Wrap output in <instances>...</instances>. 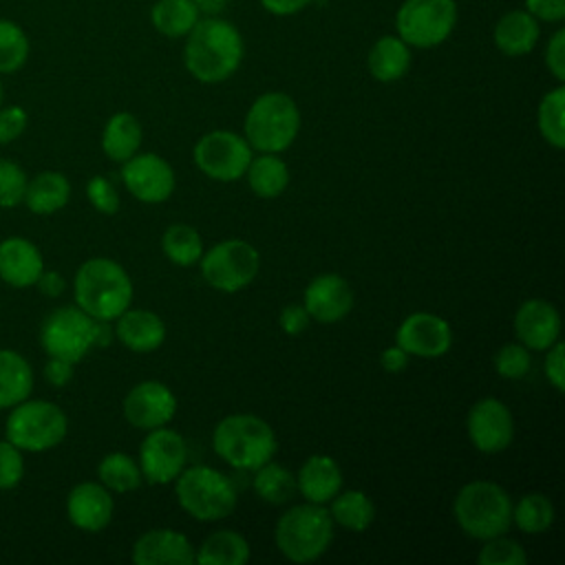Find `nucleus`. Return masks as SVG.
I'll return each instance as SVG.
<instances>
[{
    "mask_svg": "<svg viewBox=\"0 0 565 565\" xmlns=\"http://www.w3.org/2000/svg\"><path fill=\"white\" fill-rule=\"evenodd\" d=\"M241 60L243 38L238 29L223 18H199L183 49L188 73L203 84H218L236 73Z\"/></svg>",
    "mask_w": 565,
    "mask_h": 565,
    "instance_id": "obj_1",
    "label": "nucleus"
},
{
    "mask_svg": "<svg viewBox=\"0 0 565 565\" xmlns=\"http://www.w3.org/2000/svg\"><path fill=\"white\" fill-rule=\"evenodd\" d=\"M132 280L124 265L95 256L84 260L73 278L75 305L93 320L113 322L132 302Z\"/></svg>",
    "mask_w": 565,
    "mask_h": 565,
    "instance_id": "obj_2",
    "label": "nucleus"
},
{
    "mask_svg": "<svg viewBox=\"0 0 565 565\" xmlns=\"http://www.w3.org/2000/svg\"><path fill=\"white\" fill-rule=\"evenodd\" d=\"M214 452L236 470H256L278 450L274 428L258 415H225L212 430Z\"/></svg>",
    "mask_w": 565,
    "mask_h": 565,
    "instance_id": "obj_3",
    "label": "nucleus"
},
{
    "mask_svg": "<svg viewBox=\"0 0 565 565\" xmlns=\"http://www.w3.org/2000/svg\"><path fill=\"white\" fill-rule=\"evenodd\" d=\"M452 516L466 536L488 541L512 527V497L499 483L477 479L455 494Z\"/></svg>",
    "mask_w": 565,
    "mask_h": 565,
    "instance_id": "obj_4",
    "label": "nucleus"
},
{
    "mask_svg": "<svg viewBox=\"0 0 565 565\" xmlns=\"http://www.w3.org/2000/svg\"><path fill=\"white\" fill-rule=\"evenodd\" d=\"M333 519L320 503H298L285 510L274 527L278 552L291 563L318 561L333 541Z\"/></svg>",
    "mask_w": 565,
    "mask_h": 565,
    "instance_id": "obj_5",
    "label": "nucleus"
},
{
    "mask_svg": "<svg viewBox=\"0 0 565 565\" xmlns=\"http://www.w3.org/2000/svg\"><path fill=\"white\" fill-rule=\"evenodd\" d=\"M174 497L185 514L203 523L227 519L238 501L234 483L221 470L205 463L185 466L179 472Z\"/></svg>",
    "mask_w": 565,
    "mask_h": 565,
    "instance_id": "obj_6",
    "label": "nucleus"
},
{
    "mask_svg": "<svg viewBox=\"0 0 565 565\" xmlns=\"http://www.w3.org/2000/svg\"><path fill=\"white\" fill-rule=\"evenodd\" d=\"M300 130V110L296 102L278 90L258 95L243 124V137L258 152H282L287 150Z\"/></svg>",
    "mask_w": 565,
    "mask_h": 565,
    "instance_id": "obj_7",
    "label": "nucleus"
},
{
    "mask_svg": "<svg viewBox=\"0 0 565 565\" xmlns=\"http://www.w3.org/2000/svg\"><path fill=\"white\" fill-rule=\"evenodd\" d=\"M68 433V417L51 399H22L9 408L4 422V439L22 452H46L64 441Z\"/></svg>",
    "mask_w": 565,
    "mask_h": 565,
    "instance_id": "obj_8",
    "label": "nucleus"
},
{
    "mask_svg": "<svg viewBox=\"0 0 565 565\" xmlns=\"http://www.w3.org/2000/svg\"><path fill=\"white\" fill-rule=\"evenodd\" d=\"M199 267L210 287L234 294L245 289L256 278L260 256L252 243L243 238H225L203 252Z\"/></svg>",
    "mask_w": 565,
    "mask_h": 565,
    "instance_id": "obj_9",
    "label": "nucleus"
},
{
    "mask_svg": "<svg viewBox=\"0 0 565 565\" xmlns=\"http://www.w3.org/2000/svg\"><path fill=\"white\" fill-rule=\"evenodd\" d=\"M457 24L455 0H404L395 15L397 35L415 49L439 46Z\"/></svg>",
    "mask_w": 565,
    "mask_h": 565,
    "instance_id": "obj_10",
    "label": "nucleus"
},
{
    "mask_svg": "<svg viewBox=\"0 0 565 565\" xmlns=\"http://www.w3.org/2000/svg\"><path fill=\"white\" fill-rule=\"evenodd\" d=\"M95 320L77 305H64L46 313L40 327V344L49 358H62L73 364L93 349Z\"/></svg>",
    "mask_w": 565,
    "mask_h": 565,
    "instance_id": "obj_11",
    "label": "nucleus"
},
{
    "mask_svg": "<svg viewBox=\"0 0 565 565\" xmlns=\"http://www.w3.org/2000/svg\"><path fill=\"white\" fill-rule=\"evenodd\" d=\"M252 146L247 139L232 130H212L205 132L192 150L196 168L221 183L238 181L245 177V170L252 161Z\"/></svg>",
    "mask_w": 565,
    "mask_h": 565,
    "instance_id": "obj_12",
    "label": "nucleus"
},
{
    "mask_svg": "<svg viewBox=\"0 0 565 565\" xmlns=\"http://www.w3.org/2000/svg\"><path fill=\"white\" fill-rule=\"evenodd\" d=\"M188 461V446L181 433L159 426L148 430L146 439L139 446V468L143 481L152 486L172 483L179 472L185 468Z\"/></svg>",
    "mask_w": 565,
    "mask_h": 565,
    "instance_id": "obj_13",
    "label": "nucleus"
},
{
    "mask_svg": "<svg viewBox=\"0 0 565 565\" xmlns=\"http://www.w3.org/2000/svg\"><path fill=\"white\" fill-rule=\"evenodd\" d=\"M121 181L141 203H163L177 185L172 166L154 152H137L126 159L121 163Z\"/></svg>",
    "mask_w": 565,
    "mask_h": 565,
    "instance_id": "obj_14",
    "label": "nucleus"
},
{
    "mask_svg": "<svg viewBox=\"0 0 565 565\" xmlns=\"http://www.w3.org/2000/svg\"><path fill=\"white\" fill-rule=\"evenodd\" d=\"M466 430L470 444L479 452H501L514 439L512 411L497 397H483L470 406L466 417Z\"/></svg>",
    "mask_w": 565,
    "mask_h": 565,
    "instance_id": "obj_15",
    "label": "nucleus"
},
{
    "mask_svg": "<svg viewBox=\"0 0 565 565\" xmlns=\"http://www.w3.org/2000/svg\"><path fill=\"white\" fill-rule=\"evenodd\" d=\"M121 411L132 428L152 430L172 422L177 415V395L163 382L143 380L126 393Z\"/></svg>",
    "mask_w": 565,
    "mask_h": 565,
    "instance_id": "obj_16",
    "label": "nucleus"
},
{
    "mask_svg": "<svg viewBox=\"0 0 565 565\" xmlns=\"http://www.w3.org/2000/svg\"><path fill=\"white\" fill-rule=\"evenodd\" d=\"M395 344L402 347L411 358H441L452 347V329L448 320L437 313L415 311L399 322Z\"/></svg>",
    "mask_w": 565,
    "mask_h": 565,
    "instance_id": "obj_17",
    "label": "nucleus"
},
{
    "mask_svg": "<svg viewBox=\"0 0 565 565\" xmlns=\"http://www.w3.org/2000/svg\"><path fill=\"white\" fill-rule=\"evenodd\" d=\"M353 289L340 274H320L309 280L302 294V307L311 320L333 324L344 320L353 309Z\"/></svg>",
    "mask_w": 565,
    "mask_h": 565,
    "instance_id": "obj_18",
    "label": "nucleus"
},
{
    "mask_svg": "<svg viewBox=\"0 0 565 565\" xmlns=\"http://www.w3.org/2000/svg\"><path fill=\"white\" fill-rule=\"evenodd\" d=\"M514 333L530 351H545L561 340V313L550 300H523L514 313Z\"/></svg>",
    "mask_w": 565,
    "mask_h": 565,
    "instance_id": "obj_19",
    "label": "nucleus"
},
{
    "mask_svg": "<svg viewBox=\"0 0 565 565\" xmlns=\"http://www.w3.org/2000/svg\"><path fill=\"white\" fill-rule=\"evenodd\" d=\"M113 494L99 481H82L66 494V516L82 532H102L113 521Z\"/></svg>",
    "mask_w": 565,
    "mask_h": 565,
    "instance_id": "obj_20",
    "label": "nucleus"
},
{
    "mask_svg": "<svg viewBox=\"0 0 565 565\" xmlns=\"http://www.w3.org/2000/svg\"><path fill=\"white\" fill-rule=\"evenodd\" d=\"M130 558L135 565H192L194 547L183 532L154 527L137 536Z\"/></svg>",
    "mask_w": 565,
    "mask_h": 565,
    "instance_id": "obj_21",
    "label": "nucleus"
},
{
    "mask_svg": "<svg viewBox=\"0 0 565 565\" xmlns=\"http://www.w3.org/2000/svg\"><path fill=\"white\" fill-rule=\"evenodd\" d=\"M44 271L40 247L24 236H7L0 241V280L15 289L35 287Z\"/></svg>",
    "mask_w": 565,
    "mask_h": 565,
    "instance_id": "obj_22",
    "label": "nucleus"
},
{
    "mask_svg": "<svg viewBox=\"0 0 565 565\" xmlns=\"http://www.w3.org/2000/svg\"><path fill=\"white\" fill-rule=\"evenodd\" d=\"M115 338L132 353H152L166 340L163 320L150 309H126L115 320Z\"/></svg>",
    "mask_w": 565,
    "mask_h": 565,
    "instance_id": "obj_23",
    "label": "nucleus"
},
{
    "mask_svg": "<svg viewBox=\"0 0 565 565\" xmlns=\"http://www.w3.org/2000/svg\"><path fill=\"white\" fill-rule=\"evenodd\" d=\"M296 490L311 503H329L342 490V470L329 455H311L296 475Z\"/></svg>",
    "mask_w": 565,
    "mask_h": 565,
    "instance_id": "obj_24",
    "label": "nucleus"
},
{
    "mask_svg": "<svg viewBox=\"0 0 565 565\" xmlns=\"http://www.w3.org/2000/svg\"><path fill=\"white\" fill-rule=\"evenodd\" d=\"M68 199H71L68 177L57 170H44L29 177L22 203L29 207V212L38 216H49L60 212L68 203Z\"/></svg>",
    "mask_w": 565,
    "mask_h": 565,
    "instance_id": "obj_25",
    "label": "nucleus"
},
{
    "mask_svg": "<svg viewBox=\"0 0 565 565\" xmlns=\"http://www.w3.org/2000/svg\"><path fill=\"white\" fill-rule=\"evenodd\" d=\"M539 22L525 9H514L501 15L494 26V44L503 55L516 57L534 49L539 40Z\"/></svg>",
    "mask_w": 565,
    "mask_h": 565,
    "instance_id": "obj_26",
    "label": "nucleus"
},
{
    "mask_svg": "<svg viewBox=\"0 0 565 565\" xmlns=\"http://www.w3.org/2000/svg\"><path fill=\"white\" fill-rule=\"evenodd\" d=\"M31 362L15 349H0V411H9L33 391Z\"/></svg>",
    "mask_w": 565,
    "mask_h": 565,
    "instance_id": "obj_27",
    "label": "nucleus"
},
{
    "mask_svg": "<svg viewBox=\"0 0 565 565\" xmlns=\"http://www.w3.org/2000/svg\"><path fill=\"white\" fill-rule=\"evenodd\" d=\"M141 139H143V130L139 119L132 113L121 110L106 121L102 130V150L110 161L124 163L126 159L139 152Z\"/></svg>",
    "mask_w": 565,
    "mask_h": 565,
    "instance_id": "obj_28",
    "label": "nucleus"
},
{
    "mask_svg": "<svg viewBox=\"0 0 565 565\" xmlns=\"http://www.w3.org/2000/svg\"><path fill=\"white\" fill-rule=\"evenodd\" d=\"M366 66L377 82H397L411 66V46L399 35H384L371 46Z\"/></svg>",
    "mask_w": 565,
    "mask_h": 565,
    "instance_id": "obj_29",
    "label": "nucleus"
},
{
    "mask_svg": "<svg viewBox=\"0 0 565 565\" xmlns=\"http://www.w3.org/2000/svg\"><path fill=\"white\" fill-rule=\"evenodd\" d=\"M249 561V543L241 532L216 530L194 552L199 565H243Z\"/></svg>",
    "mask_w": 565,
    "mask_h": 565,
    "instance_id": "obj_30",
    "label": "nucleus"
},
{
    "mask_svg": "<svg viewBox=\"0 0 565 565\" xmlns=\"http://www.w3.org/2000/svg\"><path fill=\"white\" fill-rule=\"evenodd\" d=\"M252 192L260 199H276L289 185V168L276 152H260L252 157L245 170Z\"/></svg>",
    "mask_w": 565,
    "mask_h": 565,
    "instance_id": "obj_31",
    "label": "nucleus"
},
{
    "mask_svg": "<svg viewBox=\"0 0 565 565\" xmlns=\"http://www.w3.org/2000/svg\"><path fill=\"white\" fill-rule=\"evenodd\" d=\"M329 503L333 523L349 532H364L375 519V505L362 490H340Z\"/></svg>",
    "mask_w": 565,
    "mask_h": 565,
    "instance_id": "obj_32",
    "label": "nucleus"
},
{
    "mask_svg": "<svg viewBox=\"0 0 565 565\" xmlns=\"http://www.w3.org/2000/svg\"><path fill=\"white\" fill-rule=\"evenodd\" d=\"M97 481L108 488L110 492H132L141 486V468L135 457L126 452H108L97 463Z\"/></svg>",
    "mask_w": 565,
    "mask_h": 565,
    "instance_id": "obj_33",
    "label": "nucleus"
},
{
    "mask_svg": "<svg viewBox=\"0 0 565 565\" xmlns=\"http://www.w3.org/2000/svg\"><path fill=\"white\" fill-rule=\"evenodd\" d=\"M150 20L159 33L181 38L199 22V9L194 0H159L150 9Z\"/></svg>",
    "mask_w": 565,
    "mask_h": 565,
    "instance_id": "obj_34",
    "label": "nucleus"
},
{
    "mask_svg": "<svg viewBox=\"0 0 565 565\" xmlns=\"http://www.w3.org/2000/svg\"><path fill=\"white\" fill-rule=\"evenodd\" d=\"M252 488L265 503L280 505L296 494V475L276 461H267L254 470Z\"/></svg>",
    "mask_w": 565,
    "mask_h": 565,
    "instance_id": "obj_35",
    "label": "nucleus"
},
{
    "mask_svg": "<svg viewBox=\"0 0 565 565\" xmlns=\"http://www.w3.org/2000/svg\"><path fill=\"white\" fill-rule=\"evenodd\" d=\"M161 249L166 258L179 267L196 265L205 252L201 234L185 223H172L166 227L161 236Z\"/></svg>",
    "mask_w": 565,
    "mask_h": 565,
    "instance_id": "obj_36",
    "label": "nucleus"
},
{
    "mask_svg": "<svg viewBox=\"0 0 565 565\" xmlns=\"http://www.w3.org/2000/svg\"><path fill=\"white\" fill-rule=\"evenodd\" d=\"M512 523L525 534H543L554 523V505L541 492H527L512 503Z\"/></svg>",
    "mask_w": 565,
    "mask_h": 565,
    "instance_id": "obj_37",
    "label": "nucleus"
},
{
    "mask_svg": "<svg viewBox=\"0 0 565 565\" xmlns=\"http://www.w3.org/2000/svg\"><path fill=\"white\" fill-rule=\"evenodd\" d=\"M563 113H565V88H563V84H558L556 88H552L543 95L539 110H536L539 132L556 150L565 148Z\"/></svg>",
    "mask_w": 565,
    "mask_h": 565,
    "instance_id": "obj_38",
    "label": "nucleus"
},
{
    "mask_svg": "<svg viewBox=\"0 0 565 565\" xmlns=\"http://www.w3.org/2000/svg\"><path fill=\"white\" fill-rule=\"evenodd\" d=\"M29 35L13 20L0 18V75L18 73L29 60Z\"/></svg>",
    "mask_w": 565,
    "mask_h": 565,
    "instance_id": "obj_39",
    "label": "nucleus"
},
{
    "mask_svg": "<svg viewBox=\"0 0 565 565\" xmlns=\"http://www.w3.org/2000/svg\"><path fill=\"white\" fill-rule=\"evenodd\" d=\"M477 561L481 565H525L527 554L519 541L508 539L505 534H499L483 541V547L479 550Z\"/></svg>",
    "mask_w": 565,
    "mask_h": 565,
    "instance_id": "obj_40",
    "label": "nucleus"
},
{
    "mask_svg": "<svg viewBox=\"0 0 565 565\" xmlns=\"http://www.w3.org/2000/svg\"><path fill=\"white\" fill-rule=\"evenodd\" d=\"M26 172L20 163L0 157V207L9 210L22 203L26 190Z\"/></svg>",
    "mask_w": 565,
    "mask_h": 565,
    "instance_id": "obj_41",
    "label": "nucleus"
},
{
    "mask_svg": "<svg viewBox=\"0 0 565 565\" xmlns=\"http://www.w3.org/2000/svg\"><path fill=\"white\" fill-rule=\"evenodd\" d=\"M532 364L530 349L521 342H508L494 353V369L505 380H521L527 375Z\"/></svg>",
    "mask_w": 565,
    "mask_h": 565,
    "instance_id": "obj_42",
    "label": "nucleus"
},
{
    "mask_svg": "<svg viewBox=\"0 0 565 565\" xmlns=\"http://www.w3.org/2000/svg\"><path fill=\"white\" fill-rule=\"evenodd\" d=\"M86 196L90 201V205L99 212V214H106V216H113L117 214L119 210V192L117 188L113 185L110 179L102 177V174H95L88 179L86 183Z\"/></svg>",
    "mask_w": 565,
    "mask_h": 565,
    "instance_id": "obj_43",
    "label": "nucleus"
},
{
    "mask_svg": "<svg viewBox=\"0 0 565 565\" xmlns=\"http://www.w3.org/2000/svg\"><path fill=\"white\" fill-rule=\"evenodd\" d=\"M24 477V457L9 439L0 441V490H13Z\"/></svg>",
    "mask_w": 565,
    "mask_h": 565,
    "instance_id": "obj_44",
    "label": "nucleus"
},
{
    "mask_svg": "<svg viewBox=\"0 0 565 565\" xmlns=\"http://www.w3.org/2000/svg\"><path fill=\"white\" fill-rule=\"evenodd\" d=\"M29 126V115L22 106H0V146L13 143L22 137V132Z\"/></svg>",
    "mask_w": 565,
    "mask_h": 565,
    "instance_id": "obj_45",
    "label": "nucleus"
},
{
    "mask_svg": "<svg viewBox=\"0 0 565 565\" xmlns=\"http://www.w3.org/2000/svg\"><path fill=\"white\" fill-rule=\"evenodd\" d=\"M565 347L561 340H556L550 349H545V360H543V369H545V377L547 382L563 393L565 391Z\"/></svg>",
    "mask_w": 565,
    "mask_h": 565,
    "instance_id": "obj_46",
    "label": "nucleus"
},
{
    "mask_svg": "<svg viewBox=\"0 0 565 565\" xmlns=\"http://www.w3.org/2000/svg\"><path fill=\"white\" fill-rule=\"evenodd\" d=\"M545 66L563 84L565 82V31L558 29L545 49Z\"/></svg>",
    "mask_w": 565,
    "mask_h": 565,
    "instance_id": "obj_47",
    "label": "nucleus"
},
{
    "mask_svg": "<svg viewBox=\"0 0 565 565\" xmlns=\"http://www.w3.org/2000/svg\"><path fill=\"white\" fill-rule=\"evenodd\" d=\"M309 313L307 309L302 307V302H294V305H287L280 316H278V324L280 329L287 333V335H300L307 327H309Z\"/></svg>",
    "mask_w": 565,
    "mask_h": 565,
    "instance_id": "obj_48",
    "label": "nucleus"
},
{
    "mask_svg": "<svg viewBox=\"0 0 565 565\" xmlns=\"http://www.w3.org/2000/svg\"><path fill=\"white\" fill-rule=\"evenodd\" d=\"M525 11L536 20L558 22L565 18V0H525Z\"/></svg>",
    "mask_w": 565,
    "mask_h": 565,
    "instance_id": "obj_49",
    "label": "nucleus"
},
{
    "mask_svg": "<svg viewBox=\"0 0 565 565\" xmlns=\"http://www.w3.org/2000/svg\"><path fill=\"white\" fill-rule=\"evenodd\" d=\"M73 362L62 360V358H49L46 355V364H44V377L51 386L55 388H64L71 380H73Z\"/></svg>",
    "mask_w": 565,
    "mask_h": 565,
    "instance_id": "obj_50",
    "label": "nucleus"
},
{
    "mask_svg": "<svg viewBox=\"0 0 565 565\" xmlns=\"http://www.w3.org/2000/svg\"><path fill=\"white\" fill-rule=\"evenodd\" d=\"M408 360H411V355H408L402 347H397V344L386 347V349L380 353V364H382V369H384L386 373H399V371H404L406 364H408Z\"/></svg>",
    "mask_w": 565,
    "mask_h": 565,
    "instance_id": "obj_51",
    "label": "nucleus"
},
{
    "mask_svg": "<svg viewBox=\"0 0 565 565\" xmlns=\"http://www.w3.org/2000/svg\"><path fill=\"white\" fill-rule=\"evenodd\" d=\"M35 287H38L44 296L57 298V296H62V291L66 289V280H64L62 274H57V271H53V269H44V271L40 274V278L35 280Z\"/></svg>",
    "mask_w": 565,
    "mask_h": 565,
    "instance_id": "obj_52",
    "label": "nucleus"
},
{
    "mask_svg": "<svg viewBox=\"0 0 565 565\" xmlns=\"http://www.w3.org/2000/svg\"><path fill=\"white\" fill-rule=\"evenodd\" d=\"M313 0H260V4L274 15H294Z\"/></svg>",
    "mask_w": 565,
    "mask_h": 565,
    "instance_id": "obj_53",
    "label": "nucleus"
},
{
    "mask_svg": "<svg viewBox=\"0 0 565 565\" xmlns=\"http://www.w3.org/2000/svg\"><path fill=\"white\" fill-rule=\"evenodd\" d=\"M115 338V329L110 327L108 320H95L93 329V347H108Z\"/></svg>",
    "mask_w": 565,
    "mask_h": 565,
    "instance_id": "obj_54",
    "label": "nucleus"
},
{
    "mask_svg": "<svg viewBox=\"0 0 565 565\" xmlns=\"http://www.w3.org/2000/svg\"><path fill=\"white\" fill-rule=\"evenodd\" d=\"M227 2H232V0H194L199 13L203 11V13H207V15L223 11V7H225Z\"/></svg>",
    "mask_w": 565,
    "mask_h": 565,
    "instance_id": "obj_55",
    "label": "nucleus"
},
{
    "mask_svg": "<svg viewBox=\"0 0 565 565\" xmlns=\"http://www.w3.org/2000/svg\"><path fill=\"white\" fill-rule=\"evenodd\" d=\"M2 99H4V88H2V82H0V106H2Z\"/></svg>",
    "mask_w": 565,
    "mask_h": 565,
    "instance_id": "obj_56",
    "label": "nucleus"
}]
</instances>
